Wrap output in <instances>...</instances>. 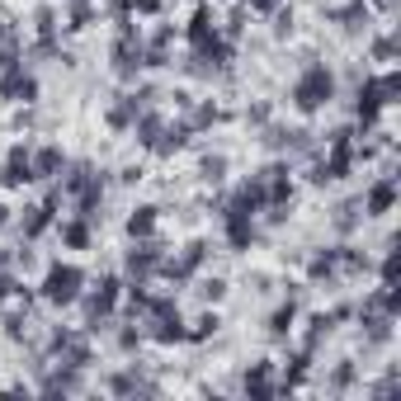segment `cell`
Listing matches in <instances>:
<instances>
[{
    "instance_id": "10",
    "label": "cell",
    "mask_w": 401,
    "mask_h": 401,
    "mask_svg": "<svg viewBox=\"0 0 401 401\" xmlns=\"http://www.w3.org/2000/svg\"><path fill=\"white\" fill-rule=\"evenodd\" d=\"M57 170H62V152L57 147H43L33 156V175H57Z\"/></svg>"
},
{
    "instance_id": "21",
    "label": "cell",
    "mask_w": 401,
    "mask_h": 401,
    "mask_svg": "<svg viewBox=\"0 0 401 401\" xmlns=\"http://www.w3.org/2000/svg\"><path fill=\"white\" fill-rule=\"evenodd\" d=\"M10 293H19V288H15V278H10V274H0V302H5Z\"/></svg>"
},
{
    "instance_id": "13",
    "label": "cell",
    "mask_w": 401,
    "mask_h": 401,
    "mask_svg": "<svg viewBox=\"0 0 401 401\" xmlns=\"http://www.w3.org/2000/svg\"><path fill=\"white\" fill-rule=\"evenodd\" d=\"M392 194H397V189H392V180H383V185H373V194H369V208H373V213H387V208H392Z\"/></svg>"
},
{
    "instance_id": "22",
    "label": "cell",
    "mask_w": 401,
    "mask_h": 401,
    "mask_svg": "<svg viewBox=\"0 0 401 401\" xmlns=\"http://www.w3.org/2000/svg\"><path fill=\"white\" fill-rule=\"evenodd\" d=\"M137 10H142V15H156V10H161V0H137Z\"/></svg>"
},
{
    "instance_id": "12",
    "label": "cell",
    "mask_w": 401,
    "mask_h": 401,
    "mask_svg": "<svg viewBox=\"0 0 401 401\" xmlns=\"http://www.w3.org/2000/svg\"><path fill=\"white\" fill-rule=\"evenodd\" d=\"M152 227H156V208H137L128 217V232L132 236H152Z\"/></svg>"
},
{
    "instance_id": "17",
    "label": "cell",
    "mask_w": 401,
    "mask_h": 401,
    "mask_svg": "<svg viewBox=\"0 0 401 401\" xmlns=\"http://www.w3.org/2000/svg\"><path fill=\"white\" fill-rule=\"evenodd\" d=\"M288 326H293V302H288V307H278L274 316H269V331H274V335H283Z\"/></svg>"
},
{
    "instance_id": "15",
    "label": "cell",
    "mask_w": 401,
    "mask_h": 401,
    "mask_svg": "<svg viewBox=\"0 0 401 401\" xmlns=\"http://www.w3.org/2000/svg\"><path fill=\"white\" fill-rule=\"evenodd\" d=\"M62 241L66 246H76V250H85L90 246V227H85V222H71V227L62 232Z\"/></svg>"
},
{
    "instance_id": "9",
    "label": "cell",
    "mask_w": 401,
    "mask_h": 401,
    "mask_svg": "<svg viewBox=\"0 0 401 401\" xmlns=\"http://www.w3.org/2000/svg\"><path fill=\"white\" fill-rule=\"evenodd\" d=\"M52 208H57V199H47L43 208H29V217H24V236H38L52 222Z\"/></svg>"
},
{
    "instance_id": "7",
    "label": "cell",
    "mask_w": 401,
    "mask_h": 401,
    "mask_svg": "<svg viewBox=\"0 0 401 401\" xmlns=\"http://www.w3.org/2000/svg\"><path fill=\"white\" fill-rule=\"evenodd\" d=\"M43 392H80V369H57L43 378Z\"/></svg>"
},
{
    "instance_id": "1",
    "label": "cell",
    "mask_w": 401,
    "mask_h": 401,
    "mask_svg": "<svg viewBox=\"0 0 401 401\" xmlns=\"http://www.w3.org/2000/svg\"><path fill=\"white\" fill-rule=\"evenodd\" d=\"M331 90H335L331 71H326V66H307V71H302V80L293 85V104L311 113V109H321L326 99H331Z\"/></svg>"
},
{
    "instance_id": "14",
    "label": "cell",
    "mask_w": 401,
    "mask_h": 401,
    "mask_svg": "<svg viewBox=\"0 0 401 401\" xmlns=\"http://www.w3.org/2000/svg\"><path fill=\"white\" fill-rule=\"evenodd\" d=\"M109 387H113V392H156L152 383H142L137 373H118V378H113Z\"/></svg>"
},
{
    "instance_id": "5",
    "label": "cell",
    "mask_w": 401,
    "mask_h": 401,
    "mask_svg": "<svg viewBox=\"0 0 401 401\" xmlns=\"http://www.w3.org/2000/svg\"><path fill=\"white\" fill-rule=\"evenodd\" d=\"M113 302H118V278H104V283H99V288L90 293V302H85V311H90V321L109 316V311H113Z\"/></svg>"
},
{
    "instance_id": "3",
    "label": "cell",
    "mask_w": 401,
    "mask_h": 401,
    "mask_svg": "<svg viewBox=\"0 0 401 401\" xmlns=\"http://www.w3.org/2000/svg\"><path fill=\"white\" fill-rule=\"evenodd\" d=\"M52 354L62 359L66 369H85V364H90V345L80 335H71V331H57V335H52Z\"/></svg>"
},
{
    "instance_id": "19",
    "label": "cell",
    "mask_w": 401,
    "mask_h": 401,
    "mask_svg": "<svg viewBox=\"0 0 401 401\" xmlns=\"http://www.w3.org/2000/svg\"><path fill=\"white\" fill-rule=\"evenodd\" d=\"M227 293V283H222V278H208V283H203V297H222Z\"/></svg>"
},
{
    "instance_id": "2",
    "label": "cell",
    "mask_w": 401,
    "mask_h": 401,
    "mask_svg": "<svg viewBox=\"0 0 401 401\" xmlns=\"http://www.w3.org/2000/svg\"><path fill=\"white\" fill-rule=\"evenodd\" d=\"M80 283H85V274H80L76 264H52L47 278H43V297L66 307V302H76V297H80Z\"/></svg>"
},
{
    "instance_id": "20",
    "label": "cell",
    "mask_w": 401,
    "mask_h": 401,
    "mask_svg": "<svg viewBox=\"0 0 401 401\" xmlns=\"http://www.w3.org/2000/svg\"><path fill=\"white\" fill-rule=\"evenodd\" d=\"M5 331H10V335H24V331H29V321H24V316H10V321H5Z\"/></svg>"
},
{
    "instance_id": "6",
    "label": "cell",
    "mask_w": 401,
    "mask_h": 401,
    "mask_svg": "<svg viewBox=\"0 0 401 401\" xmlns=\"http://www.w3.org/2000/svg\"><path fill=\"white\" fill-rule=\"evenodd\" d=\"M10 189H19V185H29V180H38L33 175V161H29V152H10V161H5V175H0Z\"/></svg>"
},
{
    "instance_id": "23",
    "label": "cell",
    "mask_w": 401,
    "mask_h": 401,
    "mask_svg": "<svg viewBox=\"0 0 401 401\" xmlns=\"http://www.w3.org/2000/svg\"><path fill=\"white\" fill-rule=\"evenodd\" d=\"M5 217H10V208H5V203H0V222H5Z\"/></svg>"
},
{
    "instance_id": "24",
    "label": "cell",
    "mask_w": 401,
    "mask_h": 401,
    "mask_svg": "<svg viewBox=\"0 0 401 401\" xmlns=\"http://www.w3.org/2000/svg\"><path fill=\"white\" fill-rule=\"evenodd\" d=\"M0 264H5V250H0Z\"/></svg>"
},
{
    "instance_id": "16",
    "label": "cell",
    "mask_w": 401,
    "mask_h": 401,
    "mask_svg": "<svg viewBox=\"0 0 401 401\" xmlns=\"http://www.w3.org/2000/svg\"><path fill=\"white\" fill-rule=\"evenodd\" d=\"M217 326H222V321H217L213 311H203L199 321H194V331H185V335H194V340H208V335H213V331H217Z\"/></svg>"
},
{
    "instance_id": "8",
    "label": "cell",
    "mask_w": 401,
    "mask_h": 401,
    "mask_svg": "<svg viewBox=\"0 0 401 401\" xmlns=\"http://www.w3.org/2000/svg\"><path fill=\"white\" fill-rule=\"evenodd\" d=\"M156 264H161V250L156 246H137L132 255H128V274H152Z\"/></svg>"
},
{
    "instance_id": "11",
    "label": "cell",
    "mask_w": 401,
    "mask_h": 401,
    "mask_svg": "<svg viewBox=\"0 0 401 401\" xmlns=\"http://www.w3.org/2000/svg\"><path fill=\"white\" fill-rule=\"evenodd\" d=\"M246 392H255V397H269L274 387H269V364H255V369L246 373Z\"/></svg>"
},
{
    "instance_id": "4",
    "label": "cell",
    "mask_w": 401,
    "mask_h": 401,
    "mask_svg": "<svg viewBox=\"0 0 401 401\" xmlns=\"http://www.w3.org/2000/svg\"><path fill=\"white\" fill-rule=\"evenodd\" d=\"M0 94H5V99H24V104H29V99H38V80H33V76H19V66H15V71H5V80H0Z\"/></svg>"
},
{
    "instance_id": "18",
    "label": "cell",
    "mask_w": 401,
    "mask_h": 401,
    "mask_svg": "<svg viewBox=\"0 0 401 401\" xmlns=\"http://www.w3.org/2000/svg\"><path fill=\"white\" fill-rule=\"evenodd\" d=\"M222 170H227V161L222 156H208L203 161V180H222Z\"/></svg>"
}]
</instances>
